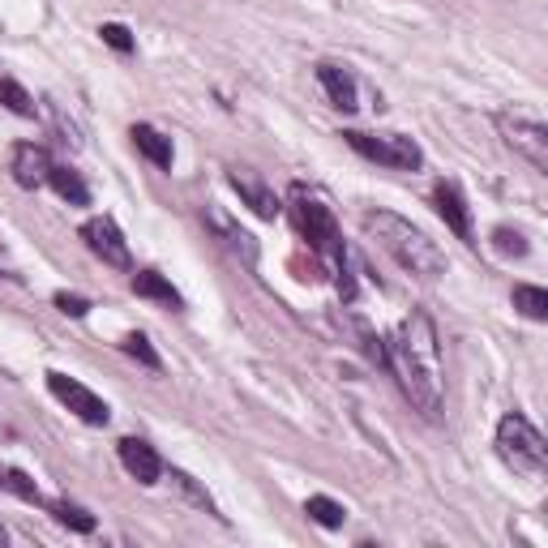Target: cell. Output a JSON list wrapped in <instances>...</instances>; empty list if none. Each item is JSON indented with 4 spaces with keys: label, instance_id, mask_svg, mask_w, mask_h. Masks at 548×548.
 Returning a JSON list of instances; mask_svg holds the SVG:
<instances>
[{
    "label": "cell",
    "instance_id": "1",
    "mask_svg": "<svg viewBox=\"0 0 548 548\" xmlns=\"http://www.w3.org/2000/svg\"><path fill=\"white\" fill-rule=\"evenodd\" d=\"M386 369L399 377V386L411 399V407L424 411L429 420H437L446 369H441V343H437V326H433L429 313L416 309L411 317H403L394 343L386 347Z\"/></svg>",
    "mask_w": 548,
    "mask_h": 548
},
{
    "label": "cell",
    "instance_id": "2",
    "mask_svg": "<svg viewBox=\"0 0 548 548\" xmlns=\"http://www.w3.org/2000/svg\"><path fill=\"white\" fill-rule=\"evenodd\" d=\"M360 223L407 274H416V279H441V274H446V253H441L437 240H429V232L416 227L411 219L394 215V210H364Z\"/></svg>",
    "mask_w": 548,
    "mask_h": 548
},
{
    "label": "cell",
    "instance_id": "3",
    "mask_svg": "<svg viewBox=\"0 0 548 548\" xmlns=\"http://www.w3.org/2000/svg\"><path fill=\"white\" fill-rule=\"evenodd\" d=\"M292 219H296V227H300V236L309 240V249L322 257L330 270H343V266H347L343 232H339L334 215H330L322 202H317V197H309L304 189H296V197H292Z\"/></svg>",
    "mask_w": 548,
    "mask_h": 548
},
{
    "label": "cell",
    "instance_id": "4",
    "mask_svg": "<svg viewBox=\"0 0 548 548\" xmlns=\"http://www.w3.org/2000/svg\"><path fill=\"white\" fill-rule=\"evenodd\" d=\"M497 454L501 463L519 476H544V459H548V446H544V433L531 424L519 411L501 416L497 424Z\"/></svg>",
    "mask_w": 548,
    "mask_h": 548
},
{
    "label": "cell",
    "instance_id": "5",
    "mask_svg": "<svg viewBox=\"0 0 548 548\" xmlns=\"http://www.w3.org/2000/svg\"><path fill=\"white\" fill-rule=\"evenodd\" d=\"M343 142L364 155L369 163H382V167H399V172H416L424 163V150L416 137H403V133H360V129H347Z\"/></svg>",
    "mask_w": 548,
    "mask_h": 548
},
{
    "label": "cell",
    "instance_id": "6",
    "mask_svg": "<svg viewBox=\"0 0 548 548\" xmlns=\"http://www.w3.org/2000/svg\"><path fill=\"white\" fill-rule=\"evenodd\" d=\"M497 129L501 137L519 150V155L536 167V172H548V129L540 125V120L531 116H519V112H501L497 116Z\"/></svg>",
    "mask_w": 548,
    "mask_h": 548
},
{
    "label": "cell",
    "instance_id": "7",
    "mask_svg": "<svg viewBox=\"0 0 548 548\" xmlns=\"http://www.w3.org/2000/svg\"><path fill=\"white\" fill-rule=\"evenodd\" d=\"M48 390H52V399H56V403H65V407L73 411V416L86 420V424H99V429H103V424L112 420L108 403H103L90 386H82L78 377H69V373H48Z\"/></svg>",
    "mask_w": 548,
    "mask_h": 548
},
{
    "label": "cell",
    "instance_id": "8",
    "mask_svg": "<svg viewBox=\"0 0 548 548\" xmlns=\"http://www.w3.org/2000/svg\"><path fill=\"white\" fill-rule=\"evenodd\" d=\"M82 240H86V249L95 253L103 266H116V270H129V266H133L129 240H125V232L116 227V219H108V215L86 219V223H82Z\"/></svg>",
    "mask_w": 548,
    "mask_h": 548
},
{
    "label": "cell",
    "instance_id": "9",
    "mask_svg": "<svg viewBox=\"0 0 548 548\" xmlns=\"http://www.w3.org/2000/svg\"><path fill=\"white\" fill-rule=\"evenodd\" d=\"M52 155L43 146H35V142H18L13 146V159H9V172H13V180H18L22 189H43L48 185V176H52Z\"/></svg>",
    "mask_w": 548,
    "mask_h": 548
},
{
    "label": "cell",
    "instance_id": "10",
    "mask_svg": "<svg viewBox=\"0 0 548 548\" xmlns=\"http://www.w3.org/2000/svg\"><path fill=\"white\" fill-rule=\"evenodd\" d=\"M120 463H125V471L137 484H159V476H163V463H159L155 446H146L142 437H125V441H120Z\"/></svg>",
    "mask_w": 548,
    "mask_h": 548
},
{
    "label": "cell",
    "instance_id": "11",
    "mask_svg": "<svg viewBox=\"0 0 548 548\" xmlns=\"http://www.w3.org/2000/svg\"><path fill=\"white\" fill-rule=\"evenodd\" d=\"M433 202H437V215L446 219V227L459 240H476V227H471V210H467V202H463V193L454 189V185H437L433 189Z\"/></svg>",
    "mask_w": 548,
    "mask_h": 548
},
{
    "label": "cell",
    "instance_id": "12",
    "mask_svg": "<svg viewBox=\"0 0 548 548\" xmlns=\"http://www.w3.org/2000/svg\"><path fill=\"white\" fill-rule=\"evenodd\" d=\"M227 180H232V189L240 193V202H245L257 219H279L283 202H279V197H274V189H266L262 180H253V176H245V172H232Z\"/></svg>",
    "mask_w": 548,
    "mask_h": 548
},
{
    "label": "cell",
    "instance_id": "13",
    "mask_svg": "<svg viewBox=\"0 0 548 548\" xmlns=\"http://www.w3.org/2000/svg\"><path fill=\"white\" fill-rule=\"evenodd\" d=\"M317 82H322L326 99L334 103V108H343V112L356 108V82H352V73H347V69H339V65H317Z\"/></svg>",
    "mask_w": 548,
    "mask_h": 548
},
{
    "label": "cell",
    "instance_id": "14",
    "mask_svg": "<svg viewBox=\"0 0 548 548\" xmlns=\"http://www.w3.org/2000/svg\"><path fill=\"white\" fill-rule=\"evenodd\" d=\"M129 137H133V146L142 150V155L155 167H163V172L172 167V137H163L159 129H150V125H133Z\"/></svg>",
    "mask_w": 548,
    "mask_h": 548
},
{
    "label": "cell",
    "instance_id": "15",
    "mask_svg": "<svg viewBox=\"0 0 548 548\" xmlns=\"http://www.w3.org/2000/svg\"><path fill=\"white\" fill-rule=\"evenodd\" d=\"M133 292L146 296V300H155V304H167V309H180V304H185V300H180V292L163 279L159 270H137L133 274Z\"/></svg>",
    "mask_w": 548,
    "mask_h": 548
},
{
    "label": "cell",
    "instance_id": "16",
    "mask_svg": "<svg viewBox=\"0 0 548 548\" xmlns=\"http://www.w3.org/2000/svg\"><path fill=\"white\" fill-rule=\"evenodd\" d=\"M304 514L317 523V527H326V531H339L343 519H347V510L339 506L334 497H322V493H313L309 501H304Z\"/></svg>",
    "mask_w": 548,
    "mask_h": 548
},
{
    "label": "cell",
    "instance_id": "17",
    "mask_svg": "<svg viewBox=\"0 0 548 548\" xmlns=\"http://www.w3.org/2000/svg\"><path fill=\"white\" fill-rule=\"evenodd\" d=\"M514 309H519L527 322H544L548 317V292L536 283H519L514 287Z\"/></svg>",
    "mask_w": 548,
    "mask_h": 548
},
{
    "label": "cell",
    "instance_id": "18",
    "mask_svg": "<svg viewBox=\"0 0 548 548\" xmlns=\"http://www.w3.org/2000/svg\"><path fill=\"white\" fill-rule=\"evenodd\" d=\"M48 185H52L60 197H65L69 206H90V189L82 185V176H78V172H69V167H52Z\"/></svg>",
    "mask_w": 548,
    "mask_h": 548
},
{
    "label": "cell",
    "instance_id": "19",
    "mask_svg": "<svg viewBox=\"0 0 548 548\" xmlns=\"http://www.w3.org/2000/svg\"><path fill=\"white\" fill-rule=\"evenodd\" d=\"M43 506L52 510V519L60 523V527H73V531H95V519H90V514L82 510V506H73V501H43Z\"/></svg>",
    "mask_w": 548,
    "mask_h": 548
},
{
    "label": "cell",
    "instance_id": "20",
    "mask_svg": "<svg viewBox=\"0 0 548 548\" xmlns=\"http://www.w3.org/2000/svg\"><path fill=\"white\" fill-rule=\"evenodd\" d=\"M0 103L13 112V116H35V99H30V90L22 82H13V78H0Z\"/></svg>",
    "mask_w": 548,
    "mask_h": 548
},
{
    "label": "cell",
    "instance_id": "21",
    "mask_svg": "<svg viewBox=\"0 0 548 548\" xmlns=\"http://www.w3.org/2000/svg\"><path fill=\"white\" fill-rule=\"evenodd\" d=\"M172 484H176V489H180V493H185V497L193 501L197 510H206V514H215V519H223V514H219V506H215V501H210V493H206V489H197L189 471H172Z\"/></svg>",
    "mask_w": 548,
    "mask_h": 548
},
{
    "label": "cell",
    "instance_id": "22",
    "mask_svg": "<svg viewBox=\"0 0 548 548\" xmlns=\"http://www.w3.org/2000/svg\"><path fill=\"white\" fill-rule=\"evenodd\" d=\"M120 347H125V356H133L137 364H146V369H159V352H155V347H150V339H146V334H129V339L125 343H120Z\"/></svg>",
    "mask_w": 548,
    "mask_h": 548
},
{
    "label": "cell",
    "instance_id": "23",
    "mask_svg": "<svg viewBox=\"0 0 548 548\" xmlns=\"http://www.w3.org/2000/svg\"><path fill=\"white\" fill-rule=\"evenodd\" d=\"M5 489L18 493L22 501H35V506H43V493L35 489V480H30L26 471H9V467H5Z\"/></svg>",
    "mask_w": 548,
    "mask_h": 548
},
{
    "label": "cell",
    "instance_id": "24",
    "mask_svg": "<svg viewBox=\"0 0 548 548\" xmlns=\"http://www.w3.org/2000/svg\"><path fill=\"white\" fill-rule=\"evenodd\" d=\"M99 35H103V43H108V48H116V52H133V35H129V26H120V22H103V26H99Z\"/></svg>",
    "mask_w": 548,
    "mask_h": 548
},
{
    "label": "cell",
    "instance_id": "25",
    "mask_svg": "<svg viewBox=\"0 0 548 548\" xmlns=\"http://www.w3.org/2000/svg\"><path fill=\"white\" fill-rule=\"evenodd\" d=\"M493 240H497V249L506 253V257H523V253H527V240H523V232H510V227H497Z\"/></svg>",
    "mask_w": 548,
    "mask_h": 548
},
{
    "label": "cell",
    "instance_id": "26",
    "mask_svg": "<svg viewBox=\"0 0 548 548\" xmlns=\"http://www.w3.org/2000/svg\"><path fill=\"white\" fill-rule=\"evenodd\" d=\"M56 309H60V313H69V317H86V313H90V300L69 296V292H56Z\"/></svg>",
    "mask_w": 548,
    "mask_h": 548
},
{
    "label": "cell",
    "instance_id": "27",
    "mask_svg": "<svg viewBox=\"0 0 548 548\" xmlns=\"http://www.w3.org/2000/svg\"><path fill=\"white\" fill-rule=\"evenodd\" d=\"M0 489H5V467H0Z\"/></svg>",
    "mask_w": 548,
    "mask_h": 548
},
{
    "label": "cell",
    "instance_id": "28",
    "mask_svg": "<svg viewBox=\"0 0 548 548\" xmlns=\"http://www.w3.org/2000/svg\"><path fill=\"white\" fill-rule=\"evenodd\" d=\"M0 544H5V527H0Z\"/></svg>",
    "mask_w": 548,
    "mask_h": 548
}]
</instances>
